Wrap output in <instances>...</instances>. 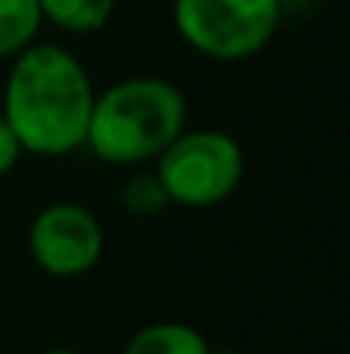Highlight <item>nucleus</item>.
<instances>
[{"mask_svg": "<svg viewBox=\"0 0 350 354\" xmlns=\"http://www.w3.org/2000/svg\"><path fill=\"white\" fill-rule=\"evenodd\" d=\"M210 354H237V351H210Z\"/></svg>", "mask_w": 350, "mask_h": 354, "instance_id": "f8f14e48", "label": "nucleus"}, {"mask_svg": "<svg viewBox=\"0 0 350 354\" xmlns=\"http://www.w3.org/2000/svg\"><path fill=\"white\" fill-rule=\"evenodd\" d=\"M41 17L69 35H93L114 17L117 0H38Z\"/></svg>", "mask_w": 350, "mask_h": 354, "instance_id": "0eeeda50", "label": "nucleus"}, {"mask_svg": "<svg viewBox=\"0 0 350 354\" xmlns=\"http://www.w3.org/2000/svg\"><path fill=\"white\" fill-rule=\"evenodd\" d=\"M155 162H158L155 176L162 179L168 200L196 210L224 203L237 193L244 179L240 141L217 127H200V131L182 127Z\"/></svg>", "mask_w": 350, "mask_h": 354, "instance_id": "7ed1b4c3", "label": "nucleus"}, {"mask_svg": "<svg viewBox=\"0 0 350 354\" xmlns=\"http://www.w3.org/2000/svg\"><path fill=\"white\" fill-rule=\"evenodd\" d=\"M17 158H21V141L14 138V131H10V124L0 118V179L17 165Z\"/></svg>", "mask_w": 350, "mask_h": 354, "instance_id": "9d476101", "label": "nucleus"}, {"mask_svg": "<svg viewBox=\"0 0 350 354\" xmlns=\"http://www.w3.org/2000/svg\"><path fill=\"white\" fill-rule=\"evenodd\" d=\"M186 127V97L158 76H130L93 100L86 148L110 165L155 162Z\"/></svg>", "mask_w": 350, "mask_h": 354, "instance_id": "f03ea898", "label": "nucleus"}, {"mask_svg": "<svg viewBox=\"0 0 350 354\" xmlns=\"http://www.w3.org/2000/svg\"><path fill=\"white\" fill-rule=\"evenodd\" d=\"M93 100V80L72 52L31 41L14 55L0 118L10 124L21 151L59 158L86 145Z\"/></svg>", "mask_w": 350, "mask_h": 354, "instance_id": "f257e3e1", "label": "nucleus"}, {"mask_svg": "<svg viewBox=\"0 0 350 354\" xmlns=\"http://www.w3.org/2000/svg\"><path fill=\"white\" fill-rule=\"evenodd\" d=\"M213 348L206 344V337L179 320H158L141 327L120 354H210Z\"/></svg>", "mask_w": 350, "mask_h": 354, "instance_id": "423d86ee", "label": "nucleus"}, {"mask_svg": "<svg viewBox=\"0 0 350 354\" xmlns=\"http://www.w3.org/2000/svg\"><path fill=\"white\" fill-rule=\"evenodd\" d=\"M120 207L134 217H155L165 207H172V200L155 172H137L120 186Z\"/></svg>", "mask_w": 350, "mask_h": 354, "instance_id": "1a4fd4ad", "label": "nucleus"}, {"mask_svg": "<svg viewBox=\"0 0 350 354\" xmlns=\"http://www.w3.org/2000/svg\"><path fill=\"white\" fill-rule=\"evenodd\" d=\"M282 21V0H172L179 38L217 62H240L268 48Z\"/></svg>", "mask_w": 350, "mask_h": 354, "instance_id": "20e7f679", "label": "nucleus"}, {"mask_svg": "<svg viewBox=\"0 0 350 354\" xmlns=\"http://www.w3.org/2000/svg\"><path fill=\"white\" fill-rule=\"evenodd\" d=\"M45 354H79V351H69V348H52V351H45Z\"/></svg>", "mask_w": 350, "mask_h": 354, "instance_id": "9b49d317", "label": "nucleus"}, {"mask_svg": "<svg viewBox=\"0 0 350 354\" xmlns=\"http://www.w3.org/2000/svg\"><path fill=\"white\" fill-rule=\"evenodd\" d=\"M45 17L38 0H0V59H14L21 48H28Z\"/></svg>", "mask_w": 350, "mask_h": 354, "instance_id": "6e6552de", "label": "nucleus"}, {"mask_svg": "<svg viewBox=\"0 0 350 354\" xmlns=\"http://www.w3.org/2000/svg\"><path fill=\"white\" fill-rule=\"evenodd\" d=\"M35 265L55 279L86 275L104 254V227L83 203H48L38 210L28 231Z\"/></svg>", "mask_w": 350, "mask_h": 354, "instance_id": "39448f33", "label": "nucleus"}]
</instances>
